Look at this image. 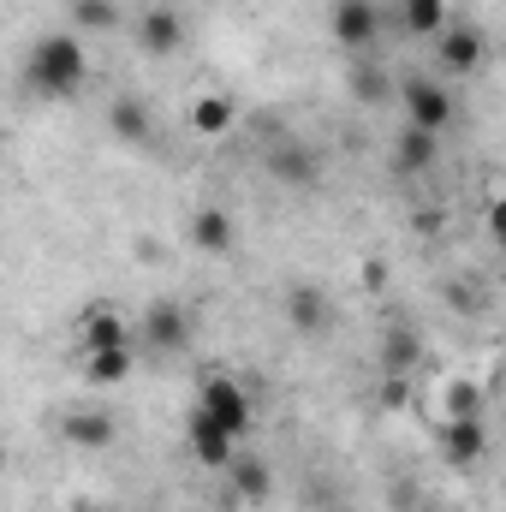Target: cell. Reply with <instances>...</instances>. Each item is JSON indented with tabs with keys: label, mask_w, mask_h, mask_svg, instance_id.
I'll list each match as a JSON object with an SVG mask.
<instances>
[{
	"label": "cell",
	"mask_w": 506,
	"mask_h": 512,
	"mask_svg": "<svg viewBox=\"0 0 506 512\" xmlns=\"http://www.w3.org/2000/svg\"><path fill=\"white\" fill-rule=\"evenodd\" d=\"M84 72H90V54H84V42L72 30H48L24 54V84H30V96H48V102L78 96L84 90Z\"/></svg>",
	"instance_id": "cell-1"
},
{
	"label": "cell",
	"mask_w": 506,
	"mask_h": 512,
	"mask_svg": "<svg viewBox=\"0 0 506 512\" xmlns=\"http://www.w3.org/2000/svg\"><path fill=\"white\" fill-rule=\"evenodd\" d=\"M197 411H203V417H215V423H221L233 441H239V435H245V429L256 423L251 393L233 382V376H209V382L197 387Z\"/></svg>",
	"instance_id": "cell-2"
},
{
	"label": "cell",
	"mask_w": 506,
	"mask_h": 512,
	"mask_svg": "<svg viewBox=\"0 0 506 512\" xmlns=\"http://www.w3.org/2000/svg\"><path fill=\"white\" fill-rule=\"evenodd\" d=\"M405 126L429 131V137H441V131L453 126V96H447V84H435V78H405Z\"/></svg>",
	"instance_id": "cell-3"
},
{
	"label": "cell",
	"mask_w": 506,
	"mask_h": 512,
	"mask_svg": "<svg viewBox=\"0 0 506 512\" xmlns=\"http://www.w3.org/2000/svg\"><path fill=\"white\" fill-rule=\"evenodd\" d=\"M435 60H441L447 72H477V66L489 60V36H483L471 18H447V24L435 30Z\"/></svg>",
	"instance_id": "cell-4"
},
{
	"label": "cell",
	"mask_w": 506,
	"mask_h": 512,
	"mask_svg": "<svg viewBox=\"0 0 506 512\" xmlns=\"http://www.w3.org/2000/svg\"><path fill=\"white\" fill-rule=\"evenodd\" d=\"M131 346V328H126V316L108 304V298H96L84 316H78V352L90 358V352H126Z\"/></svg>",
	"instance_id": "cell-5"
},
{
	"label": "cell",
	"mask_w": 506,
	"mask_h": 512,
	"mask_svg": "<svg viewBox=\"0 0 506 512\" xmlns=\"http://www.w3.org/2000/svg\"><path fill=\"white\" fill-rule=\"evenodd\" d=\"M328 30H334L340 48L364 54V48L376 42V30H381V6L376 0H334V6H328Z\"/></svg>",
	"instance_id": "cell-6"
},
{
	"label": "cell",
	"mask_w": 506,
	"mask_h": 512,
	"mask_svg": "<svg viewBox=\"0 0 506 512\" xmlns=\"http://www.w3.org/2000/svg\"><path fill=\"white\" fill-rule=\"evenodd\" d=\"M185 340H191V316H185V304L155 298V304L143 310V346H149V352H185Z\"/></svg>",
	"instance_id": "cell-7"
},
{
	"label": "cell",
	"mask_w": 506,
	"mask_h": 512,
	"mask_svg": "<svg viewBox=\"0 0 506 512\" xmlns=\"http://www.w3.org/2000/svg\"><path fill=\"white\" fill-rule=\"evenodd\" d=\"M185 447H191V459H197L203 471H227V459L239 453V441H233L215 417H203V411H191V423H185Z\"/></svg>",
	"instance_id": "cell-8"
},
{
	"label": "cell",
	"mask_w": 506,
	"mask_h": 512,
	"mask_svg": "<svg viewBox=\"0 0 506 512\" xmlns=\"http://www.w3.org/2000/svg\"><path fill=\"white\" fill-rule=\"evenodd\" d=\"M286 322H292L298 334H328V328H334L328 292H322V286H292V292H286Z\"/></svg>",
	"instance_id": "cell-9"
},
{
	"label": "cell",
	"mask_w": 506,
	"mask_h": 512,
	"mask_svg": "<svg viewBox=\"0 0 506 512\" xmlns=\"http://www.w3.org/2000/svg\"><path fill=\"white\" fill-rule=\"evenodd\" d=\"M441 453H447V465H483V453H489V429H483V417H453L447 423V435H441Z\"/></svg>",
	"instance_id": "cell-10"
},
{
	"label": "cell",
	"mask_w": 506,
	"mask_h": 512,
	"mask_svg": "<svg viewBox=\"0 0 506 512\" xmlns=\"http://www.w3.org/2000/svg\"><path fill=\"white\" fill-rule=\"evenodd\" d=\"M227 483H233V495H239L245 507H262V501L274 495V471H268V459H256V453H233V459H227Z\"/></svg>",
	"instance_id": "cell-11"
},
{
	"label": "cell",
	"mask_w": 506,
	"mask_h": 512,
	"mask_svg": "<svg viewBox=\"0 0 506 512\" xmlns=\"http://www.w3.org/2000/svg\"><path fill=\"white\" fill-rule=\"evenodd\" d=\"M114 417L108 411H96V405H78L72 417H66V441L78 447V453H102V447H114Z\"/></svg>",
	"instance_id": "cell-12"
},
{
	"label": "cell",
	"mask_w": 506,
	"mask_h": 512,
	"mask_svg": "<svg viewBox=\"0 0 506 512\" xmlns=\"http://www.w3.org/2000/svg\"><path fill=\"white\" fill-rule=\"evenodd\" d=\"M137 42H143L149 54H173V48L185 42L179 12H173V6H143V18H137Z\"/></svg>",
	"instance_id": "cell-13"
},
{
	"label": "cell",
	"mask_w": 506,
	"mask_h": 512,
	"mask_svg": "<svg viewBox=\"0 0 506 512\" xmlns=\"http://www.w3.org/2000/svg\"><path fill=\"white\" fill-rule=\"evenodd\" d=\"M233 239H239V227H233L227 209H197V215H191V245L203 256H227Z\"/></svg>",
	"instance_id": "cell-14"
},
{
	"label": "cell",
	"mask_w": 506,
	"mask_h": 512,
	"mask_svg": "<svg viewBox=\"0 0 506 512\" xmlns=\"http://www.w3.org/2000/svg\"><path fill=\"white\" fill-rule=\"evenodd\" d=\"M108 131H114L120 143H131V149H143V143L155 137V120H149V108H143L137 96H120V102L108 108Z\"/></svg>",
	"instance_id": "cell-15"
},
{
	"label": "cell",
	"mask_w": 506,
	"mask_h": 512,
	"mask_svg": "<svg viewBox=\"0 0 506 512\" xmlns=\"http://www.w3.org/2000/svg\"><path fill=\"white\" fill-rule=\"evenodd\" d=\"M268 173L286 179V185H316V179H322V161H316L304 143H280V149L268 155Z\"/></svg>",
	"instance_id": "cell-16"
},
{
	"label": "cell",
	"mask_w": 506,
	"mask_h": 512,
	"mask_svg": "<svg viewBox=\"0 0 506 512\" xmlns=\"http://www.w3.org/2000/svg\"><path fill=\"white\" fill-rule=\"evenodd\" d=\"M393 167L399 173H429L435 167V137L417 126H399V137H393Z\"/></svg>",
	"instance_id": "cell-17"
},
{
	"label": "cell",
	"mask_w": 506,
	"mask_h": 512,
	"mask_svg": "<svg viewBox=\"0 0 506 512\" xmlns=\"http://www.w3.org/2000/svg\"><path fill=\"white\" fill-rule=\"evenodd\" d=\"M131 370H137V352H90V358H84V376H90V387H120L131 376Z\"/></svg>",
	"instance_id": "cell-18"
},
{
	"label": "cell",
	"mask_w": 506,
	"mask_h": 512,
	"mask_svg": "<svg viewBox=\"0 0 506 512\" xmlns=\"http://www.w3.org/2000/svg\"><path fill=\"white\" fill-rule=\"evenodd\" d=\"M417 358H423V340H417L411 328H393V334L381 340V364H387V376H411Z\"/></svg>",
	"instance_id": "cell-19"
},
{
	"label": "cell",
	"mask_w": 506,
	"mask_h": 512,
	"mask_svg": "<svg viewBox=\"0 0 506 512\" xmlns=\"http://www.w3.org/2000/svg\"><path fill=\"white\" fill-rule=\"evenodd\" d=\"M447 18H453L447 0H399V24H405L411 36H435Z\"/></svg>",
	"instance_id": "cell-20"
},
{
	"label": "cell",
	"mask_w": 506,
	"mask_h": 512,
	"mask_svg": "<svg viewBox=\"0 0 506 512\" xmlns=\"http://www.w3.org/2000/svg\"><path fill=\"white\" fill-rule=\"evenodd\" d=\"M233 114H239V108H233L227 96H197V108H191V126L203 131V137H215V131L233 126Z\"/></svg>",
	"instance_id": "cell-21"
},
{
	"label": "cell",
	"mask_w": 506,
	"mask_h": 512,
	"mask_svg": "<svg viewBox=\"0 0 506 512\" xmlns=\"http://www.w3.org/2000/svg\"><path fill=\"white\" fill-rule=\"evenodd\" d=\"M72 24L78 30H114L120 24V0H72Z\"/></svg>",
	"instance_id": "cell-22"
},
{
	"label": "cell",
	"mask_w": 506,
	"mask_h": 512,
	"mask_svg": "<svg viewBox=\"0 0 506 512\" xmlns=\"http://www.w3.org/2000/svg\"><path fill=\"white\" fill-rule=\"evenodd\" d=\"M346 84H352V96H358V102H387V78H381V66H370V60H358Z\"/></svg>",
	"instance_id": "cell-23"
},
{
	"label": "cell",
	"mask_w": 506,
	"mask_h": 512,
	"mask_svg": "<svg viewBox=\"0 0 506 512\" xmlns=\"http://www.w3.org/2000/svg\"><path fill=\"white\" fill-rule=\"evenodd\" d=\"M483 399H489V393L477 382H453L447 387V417H483Z\"/></svg>",
	"instance_id": "cell-24"
},
{
	"label": "cell",
	"mask_w": 506,
	"mask_h": 512,
	"mask_svg": "<svg viewBox=\"0 0 506 512\" xmlns=\"http://www.w3.org/2000/svg\"><path fill=\"white\" fill-rule=\"evenodd\" d=\"M381 405H387V411H405V405H411V376H387V382H381Z\"/></svg>",
	"instance_id": "cell-25"
},
{
	"label": "cell",
	"mask_w": 506,
	"mask_h": 512,
	"mask_svg": "<svg viewBox=\"0 0 506 512\" xmlns=\"http://www.w3.org/2000/svg\"><path fill=\"white\" fill-rule=\"evenodd\" d=\"M423 512H435V507H423Z\"/></svg>",
	"instance_id": "cell-26"
}]
</instances>
